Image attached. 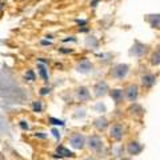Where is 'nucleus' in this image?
<instances>
[{
    "mask_svg": "<svg viewBox=\"0 0 160 160\" xmlns=\"http://www.w3.org/2000/svg\"><path fill=\"white\" fill-rule=\"evenodd\" d=\"M56 152L59 153L60 158H71V156H73V152L69 151V149H67L64 146H59L56 148Z\"/></svg>",
    "mask_w": 160,
    "mask_h": 160,
    "instance_id": "nucleus-16",
    "label": "nucleus"
},
{
    "mask_svg": "<svg viewBox=\"0 0 160 160\" xmlns=\"http://www.w3.org/2000/svg\"><path fill=\"white\" fill-rule=\"evenodd\" d=\"M86 46L89 49H96L99 47V40L95 36H89V38L86 39Z\"/></svg>",
    "mask_w": 160,
    "mask_h": 160,
    "instance_id": "nucleus-17",
    "label": "nucleus"
},
{
    "mask_svg": "<svg viewBox=\"0 0 160 160\" xmlns=\"http://www.w3.org/2000/svg\"><path fill=\"white\" fill-rule=\"evenodd\" d=\"M49 92H51V88H49V87H43L42 89H40V95H42V96H44V95H48Z\"/></svg>",
    "mask_w": 160,
    "mask_h": 160,
    "instance_id": "nucleus-23",
    "label": "nucleus"
},
{
    "mask_svg": "<svg viewBox=\"0 0 160 160\" xmlns=\"http://www.w3.org/2000/svg\"><path fill=\"white\" fill-rule=\"evenodd\" d=\"M109 96H111V99L116 104H120L124 99H126V96H124V89H120V88L109 89Z\"/></svg>",
    "mask_w": 160,
    "mask_h": 160,
    "instance_id": "nucleus-12",
    "label": "nucleus"
},
{
    "mask_svg": "<svg viewBox=\"0 0 160 160\" xmlns=\"http://www.w3.org/2000/svg\"><path fill=\"white\" fill-rule=\"evenodd\" d=\"M122 160H129V159H122Z\"/></svg>",
    "mask_w": 160,
    "mask_h": 160,
    "instance_id": "nucleus-35",
    "label": "nucleus"
},
{
    "mask_svg": "<svg viewBox=\"0 0 160 160\" xmlns=\"http://www.w3.org/2000/svg\"><path fill=\"white\" fill-rule=\"evenodd\" d=\"M32 108H33V111L35 112H42L43 111V104L40 100H36V102H33L32 103Z\"/></svg>",
    "mask_w": 160,
    "mask_h": 160,
    "instance_id": "nucleus-20",
    "label": "nucleus"
},
{
    "mask_svg": "<svg viewBox=\"0 0 160 160\" xmlns=\"http://www.w3.org/2000/svg\"><path fill=\"white\" fill-rule=\"evenodd\" d=\"M76 96H78V99L80 100V102H86V100L91 99V92H89V89L87 87L82 86V87H79L76 89Z\"/></svg>",
    "mask_w": 160,
    "mask_h": 160,
    "instance_id": "nucleus-13",
    "label": "nucleus"
},
{
    "mask_svg": "<svg viewBox=\"0 0 160 160\" xmlns=\"http://www.w3.org/2000/svg\"><path fill=\"white\" fill-rule=\"evenodd\" d=\"M87 160H96V159H93V158H88Z\"/></svg>",
    "mask_w": 160,
    "mask_h": 160,
    "instance_id": "nucleus-34",
    "label": "nucleus"
},
{
    "mask_svg": "<svg viewBox=\"0 0 160 160\" xmlns=\"http://www.w3.org/2000/svg\"><path fill=\"white\" fill-rule=\"evenodd\" d=\"M88 147L92 151H100L103 147V140L100 139L98 135H93V136L88 138Z\"/></svg>",
    "mask_w": 160,
    "mask_h": 160,
    "instance_id": "nucleus-8",
    "label": "nucleus"
},
{
    "mask_svg": "<svg viewBox=\"0 0 160 160\" xmlns=\"http://www.w3.org/2000/svg\"><path fill=\"white\" fill-rule=\"evenodd\" d=\"M19 126L22 129H24V131H27V129H29V126H28V123L27 122H20L19 123Z\"/></svg>",
    "mask_w": 160,
    "mask_h": 160,
    "instance_id": "nucleus-24",
    "label": "nucleus"
},
{
    "mask_svg": "<svg viewBox=\"0 0 160 160\" xmlns=\"http://www.w3.org/2000/svg\"><path fill=\"white\" fill-rule=\"evenodd\" d=\"M146 22L149 24V27L153 29H160V13L146 15Z\"/></svg>",
    "mask_w": 160,
    "mask_h": 160,
    "instance_id": "nucleus-10",
    "label": "nucleus"
},
{
    "mask_svg": "<svg viewBox=\"0 0 160 160\" xmlns=\"http://www.w3.org/2000/svg\"><path fill=\"white\" fill-rule=\"evenodd\" d=\"M38 71H39V75L42 76V79L44 80V82H48V71H47V68L44 64L42 63H38Z\"/></svg>",
    "mask_w": 160,
    "mask_h": 160,
    "instance_id": "nucleus-18",
    "label": "nucleus"
},
{
    "mask_svg": "<svg viewBox=\"0 0 160 160\" xmlns=\"http://www.w3.org/2000/svg\"><path fill=\"white\" fill-rule=\"evenodd\" d=\"M127 151L129 155H139L143 151V144L139 142H131L127 147Z\"/></svg>",
    "mask_w": 160,
    "mask_h": 160,
    "instance_id": "nucleus-14",
    "label": "nucleus"
},
{
    "mask_svg": "<svg viewBox=\"0 0 160 160\" xmlns=\"http://www.w3.org/2000/svg\"><path fill=\"white\" fill-rule=\"evenodd\" d=\"M79 26H82V27H86V24H87V20H80V19H76L75 20Z\"/></svg>",
    "mask_w": 160,
    "mask_h": 160,
    "instance_id": "nucleus-27",
    "label": "nucleus"
},
{
    "mask_svg": "<svg viewBox=\"0 0 160 160\" xmlns=\"http://www.w3.org/2000/svg\"><path fill=\"white\" fill-rule=\"evenodd\" d=\"M40 44H42V46H51V42H49V40H42V42H40Z\"/></svg>",
    "mask_w": 160,
    "mask_h": 160,
    "instance_id": "nucleus-29",
    "label": "nucleus"
},
{
    "mask_svg": "<svg viewBox=\"0 0 160 160\" xmlns=\"http://www.w3.org/2000/svg\"><path fill=\"white\" fill-rule=\"evenodd\" d=\"M93 126H95V128H96L98 131H104V129L108 127V120L104 116H100L98 119H95Z\"/></svg>",
    "mask_w": 160,
    "mask_h": 160,
    "instance_id": "nucleus-15",
    "label": "nucleus"
},
{
    "mask_svg": "<svg viewBox=\"0 0 160 160\" xmlns=\"http://www.w3.org/2000/svg\"><path fill=\"white\" fill-rule=\"evenodd\" d=\"M98 2H99V0H92L91 6H92V7H96V4H98Z\"/></svg>",
    "mask_w": 160,
    "mask_h": 160,
    "instance_id": "nucleus-33",
    "label": "nucleus"
},
{
    "mask_svg": "<svg viewBox=\"0 0 160 160\" xmlns=\"http://www.w3.org/2000/svg\"><path fill=\"white\" fill-rule=\"evenodd\" d=\"M26 79H27V80H31V82H32V80H35V73H33L32 69H28V71H27Z\"/></svg>",
    "mask_w": 160,
    "mask_h": 160,
    "instance_id": "nucleus-22",
    "label": "nucleus"
},
{
    "mask_svg": "<svg viewBox=\"0 0 160 160\" xmlns=\"http://www.w3.org/2000/svg\"><path fill=\"white\" fill-rule=\"evenodd\" d=\"M129 67L128 64L126 63H119V64H115V66L111 68V78L115 79V80H123L127 78V75L129 73Z\"/></svg>",
    "mask_w": 160,
    "mask_h": 160,
    "instance_id": "nucleus-1",
    "label": "nucleus"
},
{
    "mask_svg": "<svg viewBox=\"0 0 160 160\" xmlns=\"http://www.w3.org/2000/svg\"><path fill=\"white\" fill-rule=\"evenodd\" d=\"M129 112H131L132 115H139V116H142L143 115V108L139 106V104H133V107L129 108Z\"/></svg>",
    "mask_w": 160,
    "mask_h": 160,
    "instance_id": "nucleus-19",
    "label": "nucleus"
},
{
    "mask_svg": "<svg viewBox=\"0 0 160 160\" xmlns=\"http://www.w3.org/2000/svg\"><path fill=\"white\" fill-rule=\"evenodd\" d=\"M79 31H80V32H87V31H88V28L82 27V28H79Z\"/></svg>",
    "mask_w": 160,
    "mask_h": 160,
    "instance_id": "nucleus-32",
    "label": "nucleus"
},
{
    "mask_svg": "<svg viewBox=\"0 0 160 160\" xmlns=\"http://www.w3.org/2000/svg\"><path fill=\"white\" fill-rule=\"evenodd\" d=\"M59 52H62V53H71V52H73V49H71V48H59Z\"/></svg>",
    "mask_w": 160,
    "mask_h": 160,
    "instance_id": "nucleus-25",
    "label": "nucleus"
},
{
    "mask_svg": "<svg viewBox=\"0 0 160 160\" xmlns=\"http://www.w3.org/2000/svg\"><path fill=\"white\" fill-rule=\"evenodd\" d=\"M124 96L129 103H135L136 99L139 98V87L136 84H129L124 88Z\"/></svg>",
    "mask_w": 160,
    "mask_h": 160,
    "instance_id": "nucleus-5",
    "label": "nucleus"
},
{
    "mask_svg": "<svg viewBox=\"0 0 160 160\" xmlns=\"http://www.w3.org/2000/svg\"><path fill=\"white\" fill-rule=\"evenodd\" d=\"M93 92H95V96L96 98H103L106 96L107 93H109V87H108V83L106 80H100L95 84L93 87Z\"/></svg>",
    "mask_w": 160,
    "mask_h": 160,
    "instance_id": "nucleus-7",
    "label": "nucleus"
},
{
    "mask_svg": "<svg viewBox=\"0 0 160 160\" xmlns=\"http://www.w3.org/2000/svg\"><path fill=\"white\" fill-rule=\"evenodd\" d=\"M63 43H66V42H76V38L75 36H69V38H64L63 40H62Z\"/></svg>",
    "mask_w": 160,
    "mask_h": 160,
    "instance_id": "nucleus-26",
    "label": "nucleus"
},
{
    "mask_svg": "<svg viewBox=\"0 0 160 160\" xmlns=\"http://www.w3.org/2000/svg\"><path fill=\"white\" fill-rule=\"evenodd\" d=\"M92 68H93V64L89 62V60L83 59L82 62H79V63H78L76 71L80 72V73H88V72H91V71H92Z\"/></svg>",
    "mask_w": 160,
    "mask_h": 160,
    "instance_id": "nucleus-11",
    "label": "nucleus"
},
{
    "mask_svg": "<svg viewBox=\"0 0 160 160\" xmlns=\"http://www.w3.org/2000/svg\"><path fill=\"white\" fill-rule=\"evenodd\" d=\"M156 82H158V75H155L153 72H144L140 76V84L146 89H152Z\"/></svg>",
    "mask_w": 160,
    "mask_h": 160,
    "instance_id": "nucleus-3",
    "label": "nucleus"
},
{
    "mask_svg": "<svg viewBox=\"0 0 160 160\" xmlns=\"http://www.w3.org/2000/svg\"><path fill=\"white\" fill-rule=\"evenodd\" d=\"M149 51L148 48V44H144L142 42H139V40H136L132 47L129 48V56H135V58H143L144 55H147V52Z\"/></svg>",
    "mask_w": 160,
    "mask_h": 160,
    "instance_id": "nucleus-2",
    "label": "nucleus"
},
{
    "mask_svg": "<svg viewBox=\"0 0 160 160\" xmlns=\"http://www.w3.org/2000/svg\"><path fill=\"white\" fill-rule=\"evenodd\" d=\"M124 133H126V128H124L122 123H115L109 128V136H111V139L116 140V142H119V140H122L124 138Z\"/></svg>",
    "mask_w": 160,
    "mask_h": 160,
    "instance_id": "nucleus-4",
    "label": "nucleus"
},
{
    "mask_svg": "<svg viewBox=\"0 0 160 160\" xmlns=\"http://www.w3.org/2000/svg\"><path fill=\"white\" fill-rule=\"evenodd\" d=\"M35 136H36V138H40V139H46V138H47V135H44L43 132H38L36 135H35Z\"/></svg>",
    "mask_w": 160,
    "mask_h": 160,
    "instance_id": "nucleus-30",
    "label": "nucleus"
},
{
    "mask_svg": "<svg viewBox=\"0 0 160 160\" xmlns=\"http://www.w3.org/2000/svg\"><path fill=\"white\" fill-rule=\"evenodd\" d=\"M49 123L53 124V126H64L63 120H59V119H55V118H49Z\"/></svg>",
    "mask_w": 160,
    "mask_h": 160,
    "instance_id": "nucleus-21",
    "label": "nucleus"
},
{
    "mask_svg": "<svg viewBox=\"0 0 160 160\" xmlns=\"http://www.w3.org/2000/svg\"><path fill=\"white\" fill-rule=\"evenodd\" d=\"M68 142H69V144H71V147H72V148H75V149H80V148H83V147H84V144H86V138H84L82 133L75 132V133H72L71 136H69Z\"/></svg>",
    "mask_w": 160,
    "mask_h": 160,
    "instance_id": "nucleus-6",
    "label": "nucleus"
},
{
    "mask_svg": "<svg viewBox=\"0 0 160 160\" xmlns=\"http://www.w3.org/2000/svg\"><path fill=\"white\" fill-rule=\"evenodd\" d=\"M52 133H53V136L56 138V139H60V132L58 131V129H55V128H53V129H52Z\"/></svg>",
    "mask_w": 160,
    "mask_h": 160,
    "instance_id": "nucleus-28",
    "label": "nucleus"
},
{
    "mask_svg": "<svg viewBox=\"0 0 160 160\" xmlns=\"http://www.w3.org/2000/svg\"><path fill=\"white\" fill-rule=\"evenodd\" d=\"M149 64H151L152 67L160 66V43L152 49L151 55H149Z\"/></svg>",
    "mask_w": 160,
    "mask_h": 160,
    "instance_id": "nucleus-9",
    "label": "nucleus"
},
{
    "mask_svg": "<svg viewBox=\"0 0 160 160\" xmlns=\"http://www.w3.org/2000/svg\"><path fill=\"white\" fill-rule=\"evenodd\" d=\"M38 62L43 64V63H48V60H47V59H44V58H39V59H38Z\"/></svg>",
    "mask_w": 160,
    "mask_h": 160,
    "instance_id": "nucleus-31",
    "label": "nucleus"
}]
</instances>
